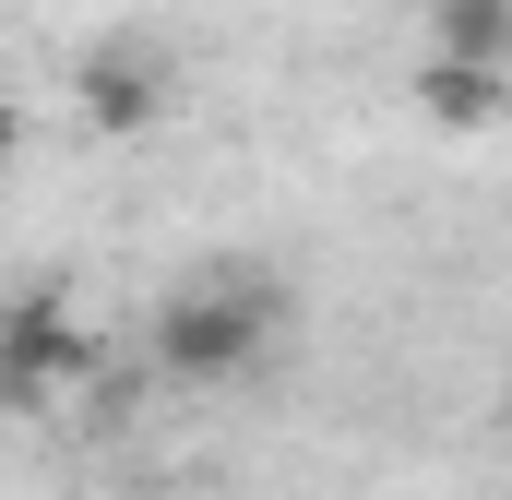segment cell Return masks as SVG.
<instances>
[{"instance_id":"cell-1","label":"cell","mask_w":512,"mask_h":500,"mask_svg":"<svg viewBox=\"0 0 512 500\" xmlns=\"http://www.w3.org/2000/svg\"><path fill=\"white\" fill-rule=\"evenodd\" d=\"M274 334H286V286L251 274V262H215V274H191V286L155 310L143 358L167 381H239V370L274 358Z\"/></svg>"},{"instance_id":"cell-2","label":"cell","mask_w":512,"mask_h":500,"mask_svg":"<svg viewBox=\"0 0 512 500\" xmlns=\"http://www.w3.org/2000/svg\"><path fill=\"white\" fill-rule=\"evenodd\" d=\"M84 370H108V346H96L60 298H0V405H12V417H48Z\"/></svg>"},{"instance_id":"cell-3","label":"cell","mask_w":512,"mask_h":500,"mask_svg":"<svg viewBox=\"0 0 512 500\" xmlns=\"http://www.w3.org/2000/svg\"><path fill=\"white\" fill-rule=\"evenodd\" d=\"M72 108H84V131H108V143L155 131L167 120V60H155V36H96V48L72 60Z\"/></svg>"},{"instance_id":"cell-4","label":"cell","mask_w":512,"mask_h":500,"mask_svg":"<svg viewBox=\"0 0 512 500\" xmlns=\"http://www.w3.org/2000/svg\"><path fill=\"white\" fill-rule=\"evenodd\" d=\"M512 72H477V60H417V120L429 131H501Z\"/></svg>"},{"instance_id":"cell-5","label":"cell","mask_w":512,"mask_h":500,"mask_svg":"<svg viewBox=\"0 0 512 500\" xmlns=\"http://www.w3.org/2000/svg\"><path fill=\"white\" fill-rule=\"evenodd\" d=\"M417 12H429V60L512 72V0H417Z\"/></svg>"},{"instance_id":"cell-6","label":"cell","mask_w":512,"mask_h":500,"mask_svg":"<svg viewBox=\"0 0 512 500\" xmlns=\"http://www.w3.org/2000/svg\"><path fill=\"white\" fill-rule=\"evenodd\" d=\"M12 155H24V108H0V179H12Z\"/></svg>"}]
</instances>
